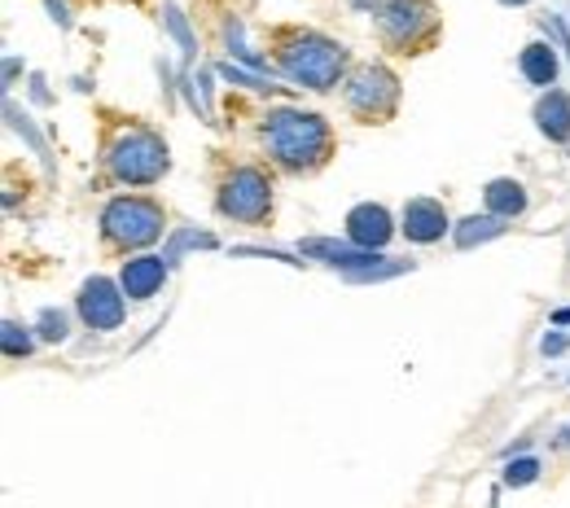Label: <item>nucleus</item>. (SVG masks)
Instances as JSON below:
<instances>
[{
    "label": "nucleus",
    "mask_w": 570,
    "mask_h": 508,
    "mask_svg": "<svg viewBox=\"0 0 570 508\" xmlns=\"http://www.w3.org/2000/svg\"><path fill=\"white\" fill-rule=\"evenodd\" d=\"M167 272H171V263H167V259H158V255H137V259H128V263H124L119 286H124V293H128L132 302H145V298H154V293L163 290Z\"/></svg>",
    "instance_id": "nucleus-12"
},
{
    "label": "nucleus",
    "mask_w": 570,
    "mask_h": 508,
    "mask_svg": "<svg viewBox=\"0 0 570 508\" xmlns=\"http://www.w3.org/2000/svg\"><path fill=\"white\" fill-rule=\"evenodd\" d=\"M259 141L282 171H316L334 158V128L321 114L294 106H277L259 119Z\"/></svg>",
    "instance_id": "nucleus-1"
},
{
    "label": "nucleus",
    "mask_w": 570,
    "mask_h": 508,
    "mask_svg": "<svg viewBox=\"0 0 570 508\" xmlns=\"http://www.w3.org/2000/svg\"><path fill=\"white\" fill-rule=\"evenodd\" d=\"M224 40H228L233 58H237V62H246L250 71H264V67H268V62H264V58H259V53H255L246 40H242V22H237V18H228V22H224Z\"/></svg>",
    "instance_id": "nucleus-18"
},
{
    "label": "nucleus",
    "mask_w": 570,
    "mask_h": 508,
    "mask_svg": "<svg viewBox=\"0 0 570 508\" xmlns=\"http://www.w3.org/2000/svg\"><path fill=\"white\" fill-rule=\"evenodd\" d=\"M400 223H404L400 232L409 241H417V246H434V241H443V232H452V219L443 211V202H434V198H413L404 207Z\"/></svg>",
    "instance_id": "nucleus-10"
},
{
    "label": "nucleus",
    "mask_w": 570,
    "mask_h": 508,
    "mask_svg": "<svg viewBox=\"0 0 570 508\" xmlns=\"http://www.w3.org/2000/svg\"><path fill=\"white\" fill-rule=\"evenodd\" d=\"M540 351H544V356H562V351H570V338L567 333H549V338L540 342Z\"/></svg>",
    "instance_id": "nucleus-23"
},
{
    "label": "nucleus",
    "mask_w": 570,
    "mask_h": 508,
    "mask_svg": "<svg viewBox=\"0 0 570 508\" xmlns=\"http://www.w3.org/2000/svg\"><path fill=\"white\" fill-rule=\"evenodd\" d=\"M509 228H504V219L497 216H465L456 228H452V241L461 246V250H474V246H483V241H497L504 237Z\"/></svg>",
    "instance_id": "nucleus-16"
},
{
    "label": "nucleus",
    "mask_w": 570,
    "mask_h": 508,
    "mask_svg": "<svg viewBox=\"0 0 570 508\" xmlns=\"http://www.w3.org/2000/svg\"><path fill=\"white\" fill-rule=\"evenodd\" d=\"M535 474H540V460L522 456V460H513V465L504 469V482H509V487H531V482H535Z\"/></svg>",
    "instance_id": "nucleus-21"
},
{
    "label": "nucleus",
    "mask_w": 570,
    "mask_h": 508,
    "mask_svg": "<svg viewBox=\"0 0 570 508\" xmlns=\"http://www.w3.org/2000/svg\"><path fill=\"white\" fill-rule=\"evenodd\" d=\"M167 167H171L167 141L149 128H124L106 149V171L119 185H154L167 176Z\"/></svg>",
    "instance_id": "nucleus-3"
},
{
    "label": "nucleus",
    "mask_w": 570,
    "mask_h": 508,
    "mask_svg": "<svg viewBox=\"0 0 570 508\" xmlns=\"http://www.w3.org/2000/svg\"><path fill=\"white\" fill-rule=\"evenodd\" d=\"M75 311H79V320L92 333H110L128 316V293H124V286H115L110 277H88L79 286V293H75Z\"/></svg>",
    "instance_id": "nucleus-8"
},
{
    "label": "nucleus",
    "mask_w": 570,
    "mask_h": 508,
    "mask_svg": "<svg viewBox=\"0 0 570 508\" xmlns=\"http://www.w3.org/2000/svg\"><path fill=\"white\" fill-rule=\"evenodd\" d=\"M352 4H360V9H368V13H377V9H382V0H352Z\"/></svg>",
    "instance_id": "nucleus-25"
},
{
    "label": "nucleus",
    "mask_w": 570,
    "mask_h": 508,
    "mask_svg": "<svg viewBox=\"0 0 570 508\" xmlns=\"http://www.w3.org/2000/svg\"><path fill=\"white\" fill-rule=\"evenodd\" d=\"M36 329H40V338H45V342H67V311L45 307V311H40V320H36Z\"/></svg>",
    "instance_id": "nucleus-20"
},
{
    "label": "nucleus",
    "mask_w": 570,
    "mask_h": 508,
    "mask_svg": "<svg viewBox=\"0 0 570 508\" xmlns=\"http://www.w3.org/2000/svg\"><path fill=\"white\" fill-rule=\"evenodd\" d=\"M400 97H404L400 74L391 71V67H382V62L352 67L347 79H343V101H347V110H352L356 119H364V123H386V119H395Z\"/></svg>",
    "instance_id": "nucleus-6"
},
{
    "label": "nucleus",
    "mask_w": 570,
    "mask_h": 508,
    "mask_svg": "<svg viewBox=\"0 0 570 508\" xmlns=\"http://www.w3.org/2000/svg\"><path fill=\"white\" fill-rule=\"evenodd\" d=\"M167 232V211L154 198H115L101 211V237L110 250H145Z\"/></svg>",
    "instance_id": "nucleus-4"
},
{
    "label": "nucleus",
    "mask_w": 570,
    "mask_h": 508,
    "mask_svg": "<svg viewBox=\"0 0 570 508\" xmlns=\"http://www.w3.org/2000/svg\"><path fill=\"white\" fill-rule=\"evenodd\" d=\"M0 347H4V356H9V360L31 356V329H27V325H18V320H4V325H0Z\"/></svg>",
    "instance_id": "nucleus-19"
},
{
    "label": "nucleus",
    "mask_w": 570,
    "mask_h": 508,
    "mask_svg": "<svg viewBox=\"0 0 570 508\" xmlns=\"http://www.w3.org/2000/svg\"><path fill=\"white\" fill-rule=\"evenodd\" d=\"M535 128H540L553 146H567L570 141V97L562 88H549V92L535 101Z\"/></svg>",
    "instance_id": "nucleus-14"
},
{
    "label": "nucleus",
    "mask_w": 570,
    "mask_h": 508,
    "mask_svg": "<svg viewBox=\"0 0 570 508\" xmlns=\"http://www.w3.org/2000/svg\"><path fill=\"white\" fill-rule=\"evenodd\" d=\"M343 228H347L352 246H360V250H382L395 237V219H391V211L382 202H360V207H352Z\"/></svg>",
    "instance_id": "nucleus-9"
},
{
    "label": "nucleus",
    "mask_w": 570,
    "mask_h": 508,
    "mask_svg": "<svg viewBox=\"0 0 570 508\" xmlns=\"http://www.w3.org/2000/svg\"><path fill=\"white\" fill-rule=\"evenodd\" d=\"M483 202H488V216L497 219H518L522 211H527V189L518 185V180H509V176H500V180H488V189H483Z\"/></svg>",
    "instance_id": "nucleus-15"
},
{
    "label": "nucleus",
    "mask_w": 570,
    "mask_h": 508,
    "mask_svg": "<svg viewBox=\"0 0 570 508\" xmlns=\"http://www.w3.org/2000/svg\"><path fill=\"white\" fill-rule=\"evenodd\" d=\"M558 447H570V430H562V435H558Z\"/></svg>",
    "instance_id": "nucleus-28"
},
{
    "label": "nucleus",
    "mask_w": 570,
    "mask_h": 508,
    "mask_svg": "<svg viewBox=\"0 0 570 508\" xmlns=\"http://www.w3.org/2000/svg\"><path fill=\"white\" fill-rule=\"evenodd\" d=\"M500 4H509V9H522V4H531V0H500Z\"/></svg>",
    "instance_id": "nucleus-27"
},
{
    "label": "nucleus",
    "mask_w": 570,
    "mask_h": 508,
    "mask_svg": "<svg viewBox=\"0 0 570 508\" xmlns=\"http://www.w3.org/2000/svg\"><path fill=\"white\" fill-rule=\"evenodd\" d=\"M562 49H553L549 40H531L522 53H518V67H522V79L527 83H535V88H553L558 83V71H562V58H558Z\"/></svg>",
    "instance_id": "nucleus-13"
},
{
    "label": "nucleus",
    "mask_w": 570,
    "mask_h": 508,
    "mask_svg": "<svg viewBox=\"0 0 570 508\" xmlns=\"http://www.w3.org/2000/svg\"><path fill=\"white\" fill-rule=\"evenodd\" d=\"M49 4V13H53V22H62V27H71V13H67V4L62 0H45Z\"/></svg>",
    "instance_id": "nucleus-24"
},
{
    "label": "nucleus",
    "mask_w": 570,
    "mask_h": 508,
    "mask_svg": "<svg viewBox=\"0 0 570 508\" xmlns=\"http://www.w3.org/2000/svg\"><path fill=\"white\" fill-rule=\"evenodd\" d=\"M553 320H558V325H570V307H567V311H558Z\"/></svg>",
    "instance_id": "nucleus-26"
},
{
    "label": "nucleus",
    "mask_w": 570,
    "mask_h": 508,
    "mask_svg": "<svg viewBox=\"0 0 570 508\" xmlns=\"http://www.w3.org/2000/svg\"><path fill=\"white\" fill-rule=\"evenodd\" d=\"M277 62H282L285 79L303 83L307 92H330L343 88L347 79V44L321 36V31H277Z\"/></svg>",
    "instance_id": "nucleus-2"
},
{
    "label": "nucleus",
    "mask_w": 570,
    "mask_h": 508,
    "mask_svg": "<svg viewBox=\"0 0 570 508\" xmlns=\"http://www.w3.org/2000/svg\"><path fill=\"white\" fill-rule=\"evenodd\" d=\"M303 255H316L325 259L330 268H343L347 277H360V272H377V263H391V259H377V250H360V246H343V241H330V237H312L298 246Z\"/></svg>",
    "instance_id": "nucleus-11"
},
{
    "label": "nucleus",
    "mask_w": 570,
    "mask_h": 508,
    "mask_svg": "<svg viewBox=\"0 0 570 508\" xmlns=\"http://www.w3.org/2000/svg\"><path fill=\"white\" fill-rule=\"evenodd\" d=\"M215 211L237 223H264L273 216V180L259 167H233L215 193Z\"/></svg>",
    "instance_id": "nucleus-7"
},
{
    "label": "nucleus",
    "mask_w": 570,
    "mask_h": 508,
    "mask_svg": "<svg viewBox=\"0 0 570 508\" xmlns=\"http://www.w3.org/2000/svg\"><path fill=\"white\" fill-rule=\"evenodd\" d=\"M219 74H224L228 83H242V88H250V92H273V83H264L259 74H246L242 67H233V62H224V67H219Z\"/></svg>",
    "instance_id": "nucleus-22"
},
{
    "label": "nucleus",
    "mask_w": 570,
    "mask_h": 508,
    "mask_svg": "<svg viewBox=\"0 0 570 508\" xmlns=\"http://www.w3.org/2000/svg\"><path fill=\"white\" fill-rule=\"evenodd\" d=\"M377 18V36L386 49L395 53H426L439 40V9L434 0H382Z\"/></svg>",
    "instance_id": "nucleus-5"
},
{
    "label": "nucleus",
    "mask_w": 570,
    "mask_h": 508,
    "mask_svg": "<svg viewBox=\"0 0 570 508\" xmlns=\"http://www.w3.org/2000/svg\"><path fill=\"white\" fill-rule=\"evenodd\" d=\"M163 27L176 36V44L185 49V58L194 62V58H198V40H194V31H189V18H185L176 4H163Z\"/></svg>",
    "instance_id": "nucleus-17"
}]
</instances>
